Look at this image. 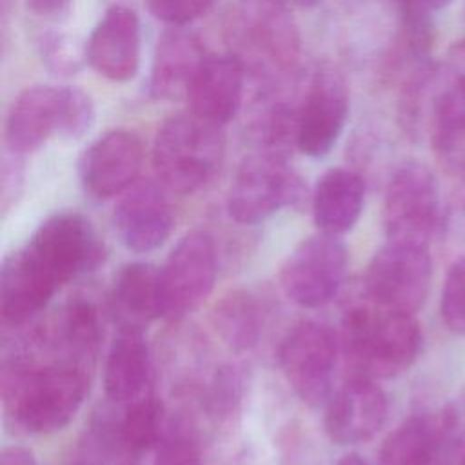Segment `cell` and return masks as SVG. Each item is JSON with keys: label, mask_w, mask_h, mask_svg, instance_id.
I'll return each mask as SVG.
<instances>
[{"label": "cell", "mask_w": 465, "mask_h": 465, "mask_svg": "<svg viewBox=\"0 0 465 465\" xmlns=\"http://www.w3.org/2000/svg\"><path fill=\"white\" fill-rule=\"evenodd\" d=\"M243 394V374L236 365H223L213 378L209 392V407L213 416L227 418L231 416Z\"/></svg>", "instance_id": "obj_34"}, {"label": "cell", "mask_w": 465, "mask_h": 465, "mask_svg": "<svg viewBox=\"0 0 465 465\" xmlns=\"http://www.w3.org/2000/svg\"><path fill=\"white\" fill-rule=\"evenodd\" d=\"M218 276L214 238L203 229L185 232L160 267L162 318L183 320L213 292Z\"/></svg>", "instance_id": "obj_10"}, {"label": "cell", "mask_w": 465, "mask_h": 465, "mask_svg": "<svg viewBox=\"0 0 465 465\" xmlns=\"http://www.w3.org/2000/svg\"><path fill=\"white\" fill-rule=\"evenodd\" d=\"M351 94L343 73L329 64H320L303 89L296 149L309 158L327 156L338 143L347 118Z\"/></svg>", "instance_id": "obj_13"}, {"label": "cell", "mask_w": 465, "mask_h": 465, "mask_svg": "<svg viewBox=\"0 0 465 465\" xmlns=\"http://www.w3.org/2000/svg\"><path fill=\"white\" fill-rule=\"evenodd\" d=\"M245 76L243 67L227 51L207 53L185 98L189 111L225 125L242 107Z\"/></svg>", "instance_id": "obj_20"}, {"label": "cell", "mask_w": 465, "mask_h": 465, "mask_svg": "<svg viewBox=\"0 0 465 465\" xmlns=\"http://www.w3.org/2000/svg\"><path fill=\"white\" fill-rule=\"evenodd\" d=\"M450 0H396L401 16H421L430 18L443 9Z\"/></svg>", "instance_id": "obj_38"}, {"label": "cell", "mask_w": 465, "mask_h": 465, "mask_svg": "<svg viewBox=\"0 0 465 465\" xmlns=\"http://www.w3.org/2000/svg\"><path fill=\"white\" fill-rule=\"evenodd\" d=\"M207 56L200 38L185 27L165 29L154 47L149 71V94L154 100H185Z\"/></svg>", "instance_id": "obj_19"}, {"label": "cell", "mask_w": 465, "mask_h": 465, "mask_svg": "<svg viewBox=\"0 0 465 465\" xmlns=\"http://www.w3.org/2000/svg\"><path fill=\"white\" fill-rule=\"evenodd\" d=\"M113 225L120 243L129 251H156L174 227V211L167 189L153 180H138L114 205Z\"/></svg>", "instance_id": "obj_15"}, {"label": "cell", "mask_w": 465, "mask_h": 465, "mask_svg": "<svg viewBox=\"0 0 465 465\" xmlns=\"http://www.w3.org/2000/svg\"><path fill=\"white\" fill-rule=\"evenodd\" d=\"M347 249L340 236L318 232L302 240L282 265V289L296 305L316 309L329 303L343 285Z\"/></svg>", "instance_id": "obj_12"}, {"label": "cell", "mask_w": 465, "mask_h": 465, "mask_svg": "<svg viewBox=\"0 0 465 465\" xmlns=\"http://www.w3.org/2000/svg\"><path fill=\"white\" fill-rule=\"evenodd\" d=\"M27 9L36 18L47 22H60L64 20L73 5V0H25Z\"/></svg>", "instance_id": "obj_37"}, {"label": "cell", "mask_w": 465, "mask_h": 465, "mask_svg": "<svg viewBox=\"0 0 465 465\" xmlns=\"http://www.w3.org/2000/svg\"><path fill=\"white\" fill-rule=\"evenodd\" d=\"M109 314L118 329L143 331L162 318L160 269L145 262H131L118 269L109 292Z\"/></svg>", "instance_id": "obj_23"}, {"label": "cell", "mask_w": 465, "mask_h": 465, "mask_svg": "<svg viewBox=\"0 0 465 465\" xmlns=\"http://www.w3.org/2000/svg\"><path fill=\"white\" fill-rule=\"evenodd\" d=\"M0 465H38V461L24 447H5L0 452Z\"/></svg>", "instance_id": "obj_39"}, {"label": "cell", "mask_w": 465, "mask_h": 465, "mask_svg": "<svg viewBox=\"0 0 465 465\" xmlns=\"http://www.w3.org/2000/svg\"><path fill=\"white\" fill-rule=\"evenodd\" d=\"M265 312L249 291H231L214 305L211 322L222 341L236 352L252 349L263 331Z\"/></svg>", "instance_id": "obj_29"}, {"label": "cell", "mask_w": 465, "mask_h": 465, "mask_svg": "<svg viewBox=\"0 0 465 465\" xmlns=\"http://www.w3.org/2000/svg\"><path fill=\"white\" fill-rule=\"evenodd\" d=\"M143 162V145L129 129H111L93 140L78 162L84 193L93 200L122 196L133 183Z\"/></svg>", "instance_id": "obj_14"}, {"label": "cell", "mask_w": 465, "mask_h": 465, "mask_svg": "<svg viewBox=\"0 0 465 465\" xmlns=\"http://www.w3.org/2000/svg\"><path fill=\"white\" fill-rule=\"evenodd\" d=\"M443 411L414 414L381 443L378 465H443Z\"/></svg>", "instance_id": "obj_27"}, {"label": "cell", "mask_w": 465, "mask_h": 465, "mask_svg": "<svg viewBox=\"0 0 465 465\" xmlns=\"http://www.w3.org/2000/svg\"><path fill=\"white\" fill-rule=\"evenodd\" d=\"M116 411L100 407L71 445L65 465H114Z\"/></svg>", "instance_id": "obj_30"}, {"label": "cell", "mask_w": 465, "mask_h": 465, "mask_svg": "<svg viewBox=\"0 0 465 465\" xmlns=\"http://www.w3.org/2000/svg\"><path fill=\"white\" fill-rule=\"evenodd\" d=\"M36 45L45 67L58 76H71L87 62L85 45H80L76 38L62 31L40 33Z\"/></svg>", "instance_id": "obj_32"}, {"label": "cell", "mask_w": 465, "mask_h": 465, "mask_svg": "<svg viewBox=\"0 0 465 465\" xmlns=\"http://www.w3.org/2000/svg\"><path fill=\"white\" fill-rule=\"evenodd\" d=\"M225 51L260 85L296 76L302 36L283 0H236L223 18Z\"/></svg>", "instance_id": "obj_2"}, {"label": "cell", "mask_w": 465, "mask_h": 465, "mask_svg": "<svg viewBox=\"0 0 465 465\" xmlns=\"http://www.w3.org/2000/svg\"><path fill=\"white\" fill-rule=\"evenodd\" d=\"M58 287L24 249L4 258L0 269V316L4 327H22L42 312Z\"/></svg>", "instance_id": "obj_22"}, {"label": "cell", "mask_w": 465, "mask_h": 465, "mask_svg": "<svg viewBox=\"0 0 465 465\" xmlns=\"http://www.w3.org/2000/svg\"><path fill=\"white\" fill-rule=\"evenodd\" d=\"M94 120V102L80 87L31 85L13 100L7 111L5 149L25 156L51 136L78 140L93 129Z\"/></svg>", "instance_id": "obj_5"}, {"label": "cell", "mask_w": 465, "mask_h": 465, "mask_svg": "<svg viewBox=\"0 0 465 465\" xmlns=\"http://www.w3.org/2000/svg\"><path fill=\"white\" fill-rule=\"evenodd\" d=\"M303 194V180L285 156L254 151L234 171L227 191V213L238 223L256 225L302 202Z\"/></svg>", "instance_id": "obj_7"}, {"label": "cell", "mask_w": 465, "mask_h": 465, "mask_svg": "<svg viewBox=\"0 0 465 465\" xmlns=\"http://www.w3.org/2000/svg\"><path fill=\"white\" fill-rule=\"evenodd\" d=\"M24 156L9 149L2 158V209L7 211L15 203L24 183Z\"/></svg>", "instance_id": "obj_36"}, {"label": "cell", "mask_w": 465, "mask_h": 465, "mask_svg": "<svg viewBox=\"0 0 465 465\" xmlns=\"http://www.w3.org/2000/svg\"><path fill=\"white\" fill-rule=\"evenodd\" d=\"M440 311L445 327L458 336H465V258L456 260L447 272Z\"/></svg>", "instance_id": "obj_33"}, {"label": "cell", "mask_w": 465, "mask_h": 465, "mask_svg": "<svg viewBox=\"0 0 465 465\" xmlns=\"http://www.w3.org/2000/svg\"><path fill=\"white\" fill-rule=\"evenodd\" d=\"M429 133L436 156L456 174L465 163V73H452L432 96Z\"/></svg>", "instance_id": "obj_26"}, {"label": "cell", "mask_w": 465, "mask_h": 465, "mask_svg": "<svg viewBox=\"0 0 465 465\" xmlns=\"http://www.w3.org/2000/svg\"><path fill=\"white\" fill-rule=\"evenodd\" d=\"M142 33L134 9L111 5L85 42V60L93 71L111 82H129L140 69Z\"/></svg>", "instance_id": "obj_17"}, {"label": "cell", "mask_w": 465, "mask_h": 465, "mask_svg": "<svg viewBox=\"0 0 465 465\" xmlns=\"http://www.w3.org/2000/svg\"><path fill=\"white\" fill-rule=\"evenodd\" d=\"M151 351L143 331L118 329L104 361V391L113 403L125 405L147 394Z\"/></svg>", "instance_id": "obj_25"}, {"label": "cell", "mask_w": 465, "mask_h": 465, "mask_svg": "<svg viewBox=\"0 0 465 465\" xmlns=\"http://www.w3.org/2000/svg\"><path fill=\"white\" fill-rule=\"evenodd\" d=\"M381 218L387 242L429 245L440 222V189L427 165L405 162L391 174Z\"/></svg>", "instance_id": "obj_8"}, {"label": "cell", "mask_w": 465, "mask_h": 465, "mask_svg": "<svg viewBox=\"0 0 465 465\" xmlns=\"http://www.w3.org/2000/svg\"><path fill=\"white\" fill-rule=\"evenodd\" d=\"M450 71L465 73V38L456 42L450 49Z\"/></svg>", "instance_id": "obj_40"}, {"label": "cell", "mask_w": 465, "mask_h": 465, "mask_svg": "<svg viewBox=\"0 0 465 465\" xmlns=\"http://www.w3.org/2000/svg\"><path fill=\"white\" fill-rule=\"evenodd\" d=\"M214 0H143L147 11L169 27H185L202 16Z\"/></svg>", "instance_id": "obj_35"}, {"label": "cell", "mask_w": 465, "mask_h": 465, "mask_svg": "<svg viewBox=\"0 0 465 465\" xmlns=\"http://www.w3.org/2000/svg\"><path fill=\"white\" fill-rule=\"evenodd\" d=\"M291 4L298 5V7H303V9H311V7H316L322 0H289Z\"/></svg>", "instance_id": "obj_42"}, {"label": "cell", "mask_w": 465, "mask_h": 465, "mask_svg": "<svg viewBox=\"0 0 465 465\" xmlns=\"http://www.w3.org/2000/svg\"><path fill=\"white\" fill-rule=\"evenodd\" d=\"M336 465H371V463L360 454H345L341 460H338Z\"/></svg>", "instance_id": "obj_41"}, {"label": "cell", "mask_w": 465, "mask_h": 465, "mask_svg": "<svg viewBox=\"0 0 465 465\" xmlns=\"http://www.w3.org/2000/svg\"><path fill=\"white\" fill-rule=\"evenodd\" d=\"M167 421L162 401L153 394L129 401L116 412L114 465H140L153 454Z\"/></svg>", "instance_id": "obj_28"}, {"label": "cell", "mask_w": 465, "mask_h": 465, "mask_svg": "<svg viewBox=\"0 0 465 465\" xmlns=\"http://www.w3.org/2000/svg\"><path fill=\"white\" fill-rule=\"evenodd\" d=\"M296 76L262 85L247 114V134L256 151L285 156L296 149L298 120L303 91L298 93Z\"/></svg>", "instance_id": "obj_18"}, {"label": "cell", "mask_w": 465, "mask_h": 465, "mask_svg": "<svg viewBox=\"0 0 465 465\" xmlns=\"http://www.w3.org/2000/svg\"><path fill=\"white\" fill-rule=\"evenodd\" d=\"M89 392L85 367L49 361L36 363L22 352L4 358L2 398L5 418L25 434L62 430L80 411Z\"/></svg>", "instance_id": "obj_1"}, {"label": "cell", "mask_w": 465, "mask_h": 465, "mask_svg": "<svg viewBox=\"0 0 465 465\" xmlns=\"http://www.w3.org/2000/svg\"><path fill=\"white\" fill-rule=\"evenodd\" d=\"M365 205V180L349 167L327 169L312 191V218L318 232L341 236L360 220Z\"/></svg>", "instance_id": "obj_24"}, {"label": "cell", "mask_w": 465, "mask_h": 465, "mask_svg": "<svg viewBox=\"0 0 465 465\" xmlns=\"http://www.w3.org/2000/svg\"><path fill=\"white\" fill-rule=\"evenodd\" d=\"M223 154V125L187 109L160 124L153 140L151 160L158 182L167 191L191 194L213 180Z\"/></svg>", "instance_id": "obj_4"}, {"label": "cell", "mask_w": 465, "mask_h": 465, "mask_svg": "<svg viewBox=\"0 0 465 465\" xmlns=\"http://www.w3.org/2000/svg\"><path fill=\"white\" fill-rule=\"evenodd\" d=\"M151 456V465H203L202 440L193 420L185 414L167 416Z\"/></svg>", "instance_id": "obj_31"}, {"label": "cell", "mask_w": 465, "mask_h": 465, "mask_svg": "<svg viewBox=\"0 0 465 465\" xmlns=\"http://www.w3.org/2000/svg\"><path fill=\"white\" fill-rule=\"evenodd\" d=\"M35 340L38 345L51 351L54 356L51 361L87 369L102 340L98 311L89 300H71L54 314L44 331L36 332Z\"/></svg>", "instance_id": "obj_21"}, {"label": "cell", "mask_w": 465, "mask_h": 465, "mask_svg": "<svg viewBox=\"0 0 465 465\" xmlns=\"http://www.w3.org/2000/svg\"><path fill=\"white\" fill-rule=\"evenodd\" d=\"M338 338L316 320H302L283 336L278 365L292 392L307 405H325L332 394Z\"/></svg>", "instance_id": "obj_9"}, {"label": "cell", "mask_w": 465, "mask_h": 465, "mask_svg": "<svg viewBox=\"0 0 465 465\" xmlns=\"http://www.w3.org/2000/svg\"><path fill=\"white\" fill-rule=\"evenodd\" d=\"M387 396L376 380L351 374L325 403V432L336 445L369 441L385 423Z\"/></svg>", "instance_id": "obj_16"}, {"label": "cell", "mask_w": 465, "mask_h": 465, "mask_svg": "<svg viewBox=\"0 0 465 465\" xmlns=\"http://www.w3.org/2000/svg\"><path fill=\"white\" fill-rule=\"evenodd\" d=\"M456 174L461 178V182H463V185H465V163L461 165V169H460Z\"/></svg>", "instance_id": "obj_43"}, {"label": "cell", "mask_w": 465, "mask_h": 465, "mask_svg": "<svg viewBox=\"0 0 465 465\" xmlns=\"http://www.w3.org/2000/svg\"><path fill=\"white\" fill-rule=\"evenodd\" d=\"M340 347L351 374L371 380L392 378L418 358L421 331L412 314L371 302L345 312Z\"/></svg>", "instance_id": "obj_3"}, {"label": "cell", "mask_w": 465, "mask_h": 465, "mask_svg": "<svg viewBox=\"0 0 465 465\" xmlns=\"http://www.w3.org/2000/svg\"><path fill=\"white\" fill-rule=\"evenodd\" d=\"M432 263L427 247L387 242L371 258L363 289L369 302L414 314L430 287Z\"/></svg>", "instance_id": "obj_11"}, {"label": "cell", "mask_w": 465, "mask_h": 465, "mask_svg": "<svg viewBox=\"0 0 465 465\" xmlns=\"http://www.w3.org/2000/svg\"><path fill=\"white\" fill-rule=\"evenodd\" d=\"M22 249L58 289L104 262V243L93 222L78 211L47 216Z\"/></svg>", "instance_id": "obj_6"}]
</instances>
